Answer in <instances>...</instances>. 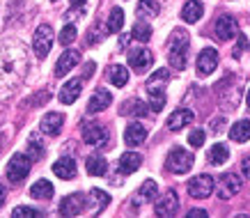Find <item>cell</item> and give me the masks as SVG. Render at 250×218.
Wrapping results in <instances>:
<instances>
[{
  "label": "cell",
  "mask_w": 250,
  "mask_h": 218,
  "mask_svg": "<svg viewBox=\"0 0 250 218\" xmlns=\"http://www.w3.org/2000/svg\"><path fill=\"white\" fill-rule=\"evenodd\" d=\"M124 113H131V115H136V117H149V108L140 99H133V101H129V104L124 106Z\"/></svg>",
  "instance_id": "cell-33"
},
{
  "label": "cell",
  "mask_w": 250,
  "mask_h": 218,
  "mask_svg": "<svg viewBox=\"0 0 250 218\" xmlns=\"http://www.w3.org/2000/svg\"><path fill=\"white\" fill-rule=\"evenodd\" d=\"M209 214H207L205 209H190L188 214H186V218H207Z\"/></svg>",
  "instance_id": "cell-40"
},
{
  "label": "cell",
  "mask_w": 250,
  "mask_h": 218,
  "mask_svg": "<svg viewBox=\"0 0 250 218\" xmlns=\"http://www.w3.org/2000/svg\"><path fill=\"white\" fill-rule=\"evenodd\" d=\"M241 170H243V174H246V177L250 179V156H248V158H243V161H241Z\"/></svg>",
  "instance_id": "cell-41"
},
{
  "label": "cell",
  "mask_w": 250,
  "mask_h": 218,
  "mask_svg": "<svg viewBox=\"0 0 250 218\" xmlns=\"http://www.w3.org/2000/svg\"><path fill=\"white\" fill-rule=\"evenodd\" d=\"M229 158V150L225 147V145H213L211 150H209V154H207V161L211 163V166H223L225 161Z\"/></svg>",
  "instance_id": "cell-29"
},
{
  "label": "cell",
  "mask_w": 250,
  "mask_h": 218,
  "mask_svg": "<svg viewBox=\"0 0 250 218\" xmlns=\"http://www.w3.org/2000/svg\"><path fill=\"white\" fill-rule=\"evenodd\" d=\"M30 196L35 197V200H51V197H53V184L48 179L35 181L30 188Z\"/></svg>",
  "instance_id": "cell-27"
},
{
  "label": "cell",
  "mask_w": 250,
  "mask_h": 218,
  "mask_svg": "<svg viewBox=\"0 0 250 218\" xmlns=\"http://www.w3.org/2000/svg\"><path fill=\"white\" fill-rule=\"evenodd\" d=\"M81 90H83V78L78 76V78H71V81H67V83L62 85V90H60V101L62 104H74L78 97H81Z\"/></svg>",
  "instance_id": "cell-16"
},
{
  "label": "cell",
  "mask_w": 250,
  "mask_h": 218,
  "mask_svg": "<svg viewBox=\"0 0 250 218\" xmlns=\"http://www.w3.org/2000/svg\"><path fill=\"white\" fill-rule=\"evenodd\" d=\"M5 197H7V193H5V188L0 186V207H2V204H5Z\"/></svg>",
  "instance_id": "cell-43"
},
{
  "label": "cell",
  "mask_w": 250,
  "mask_h": 218,
  "mask_svg": "<svg viewBox=\"0 0 250 218\" xmlns=\"http://www.w3.org/2000/svg\"><path fill=\"white\" fill-rule=\"evenodd\" d=\"M216 67H218V51L216 48H202L200 51V55H197V71L202 76H209L216 71Z\"/></svg>",
  "instance_id": "cell-13"
},
{
  "label": "cell",
  "mask_w": 250,
  "mask_h": 218,
  "mask_svg": "<svg viewBox=\"0 0 250 218\" xmlns=\"http://www.w3.org/2000/svg\"><path fill=\"white\" fill-rule=\"evenodd\" d=\"M205 138H207L205 131H202V129H195V131L188 133V145L190 147H202V145H205Z\"/></svg>",
  "instance_id": "cell-38"
},
{
  "label": "cell",
  "mask_w": 250,
  "mask_h": 218,
  "mask_svg": "<svg viewBox=\"0 0 250 218\" xmlns=\"http://www.w3.org/2000/svg\"><path fill=\"white\" fill-rule=\"evenodd\" d=\"M145 140H147V129L140 122H131L129 127H126V131H124V143L129 145V147H138Z\"/></svg>",
  "instance_id": "cell-18"
},
{
  "label": "cell",
  "mask_w": 250,
  "mask_h": 218,
  "mask_svg": "<svg viewBox=\"0 0 250 218\" xmlns=\"http://www.w3.org/2000/svg\"><path fill=\"white\" fill-rule=\"evenodd\" d=\"M241 188H243V184H241V179H239L234 173H225V174H220L218 177L216 193H218L220 200H229V197H234Z\"/></svg>",
  "instance_id": "cell-8"
},
{
  "label": "cell",
  "mask_w": 250,
  "mask_h": 218,
  "mask_svg": "<svg viewBox=\"0 0 250 218\" xmlns=\"http://www.w3.org/2000/svg\"><path fill=\"white\" fill-rule=\"evenodd\" d=\"M106 78H108V83H113L115 87H124V85L129 83V71H126V67H122V65H110L106 69Z\"/></svg>",
  "instance_id": "cell-25"
},
{
  "label": "cell",
  "mask_w": 250,
  "mask_h": 218,
  "mask_svg": "<svg viewBox=\"0 0 250 218\" xmlns=\"http://www.w3.org/2000/svg\"><path fill=\"white\" fill-rule=\"evenodd\" d=\"M140 166H143V156H140L138 152H124L120 156V161H117V168H120L122 174L136 173Z\"/></svg>",
  "instance_id": "cell-19"
},
{
  "label": "cell",
  "mask_w": 250,
  "mask_h": 218,
  "mask_svg": "<svg viewBox=\"0 0 250 218\" xmlns=\"http://www.w3.org/2000/svg\"><path fill=\"white\" fill-rule=\"evenodd\" d=\"M159 196V184L154 179H147L143 181V186L138 191V197H133V204H140V202H154V197Z\"/></svg>",
  "instance_id": "cell-23"
},
{
  "label": "cell",
  "mask_w": 250,
  "mask_h": 218,
  "mask_svg": "<svg viewBox=\"0 0 250 218\" xmlns=\"http://www.w3.org/2000/svg\"><path fill=\"white\" fill-rule=\"evenodd\" d=\"M51 2H55V0H51Z\"/></svg>",
  "instance_id": "cell-46"
},
{
  "label": "cell",
  "mask_w": 250,
  "mask_h": 218,
  "mask_svg": "<svg viewBox=\"0 0 250 218\" xmlns=\"http://www.w3.org/2000/svg\"><path fill=\"white\" fill-rule=\"evenodd\" d=\"M85 204H87V196H83V193H71V196L62 197L60 207H58V214H60V216H78V214L83 211Z\"/></svg>",
  "instance_id": "cell-10"
},
{
  "label": "cell",
  "mask_w": 250,
  "mask_h": 218,
  "mask_svg": "<svg viewBox=\"0 0 250 218\" xmlns=\"http://www.w3.org/2000/svg\"><path fill=\"white\" fill-rule=\"evenodd\" d=\"M136 14L140 19H154V16L159 14V2L156 0H140L136 7Z\"/></svg>",
  "instance_id": "cell-30"
},
{
  "label": "cell",
  "mask_w": 250,
  "mask_h": 218,
  "mask_svg": "<svg viewBox=\"0 0 250 218\" xmlns=\"http://www.w3.org/2000/svg\"><path fill=\"white\" fill-rule=\"evenodd\" d=\"M62 124H64V115H60V113H46L44 117H42V131L48 135L60 133Z\"/></svg>",
  "instance_id": "cell-22"
},
{
  "label": "cell",
  "mask_w": 250,
  "mask_h": 218,
  "mask_svg": "<svg viewBox=\"0 0 250 218\" xmlns=\"http://www.w3.org/2000/svg\"><path fill=\"white\" fill-rule=\"evenodd\" d=\"M229 138H232L234 143H246V140H250V120H239L236 124H232Z\"/></svg>",
  "instance_id": "cell-28"
},
{
  "label": "cell",
  "mask_w": 250,
  "mask_h": 218,
  "mask_svg": "<svg viewBox=\"0 0 250 218\" xmlns=\"http://www.w3.org/2000/svg\"><path fill=\"white\" fill-rule=\"evenodd\" d=\"M243 48H248V39H246V35H239V44H236V48L232 51V55H234V58H239Z\"/></svg>",
  "instance_id": "cell-39"
},
{
  "label": "cell",
  "mask_w": 250,
  "mask_h": 218,
  "mask_svg": "<svg viewBox=\"0 0 250 218\" xmlns=\"http://www.w3.org/2000/svg\"><path fill=\"white\" fill-rule=\"evenodd\" d=\"M122 25H124V9L115 7L110 12V19H108V32H120Z\"/></svg>",
  "instance_id": "cell-34"
},
{
  "label": "cell",
  "mask_w": 250,
  "mask_h": 218,
  "mask_svg": "<svg viewBox=\"0 0 250 218\" xmlns=\"http://www.w3.org/2000/svg\"><path fill=\"white\" fill-rule=\"evenodd\" d=\"M223 122H225V117H220V120H216L211 124V129H213V135H218L220 133V129H223Z\"/></svg>",
  "instance_id": "cell-42"
},
{
  "label": "cell",
  "mask_w": 250,
  "mask_h": 218,
  "mask_svg": "<svg viewBox=\"0 0 250 218\" xmlns=\"http://www.w3.org/2000/svg\"><path fill=\"white\" fill-rule=\"evenodd\" d=\"M193 161H195L193 152H186L184 147H174L166 158V170H170L174 174H184L193 168Z\"/></svg>",
  "instance_id": "cell-4"
},
{
  "label": "cell",
  "mask_w": 250,
  "mask_h": 218,
  "mask_svg": "<svg viewBox=\"0 0 250 218\" xmlns=\"http://www.w3.org/2000/svg\"><path fill=\"white\" fill-rule=\"evenodd\" d=\"M188 46H190V37L188 32L184 30V28H177V30H172V35H170V65H172V69H186V65H188Z\"/></svg>",
  "instance_id": "cell-3"
},
{
  "label": "cell",
  "mask_w": 250,
  "mask_h": 218,
  "mask_svg": "<svg viewBox=\"0 0 250 218\" xmlns=\"http://www.w3.org/2000/svg\"><path fill=\"white\" fill-rule=\"evenodd\" d=\"M30 166H32V158L28 156V154H21V152L14 154L7 163V179L12 181V184L23 181L28 174H30Z\"/></svg>",
  "instance_id": "cell-5"
},
{
  "label": "cell",
  "mask_w": 250,
  "mask_h": 218,
  "mask_svg": "<svg viewBox=\"0 0 250 218\" xmlns=\"http://www.w3.org/2000/svg\"><path fill=\"white\" fill-rule=\"evenodd\" d=\"M154 62V53L149 51V48H133V51H129V67L133 69V71H145L147 67H152Z\"/></svg>",
  "instance_id": "cell-12"
},
{
  "label": "cell",
  "mask_w": 250,
  "mask_h": 218,
  "mask_svg": "<svg viewBox=\"0 0 250 218\" xmlns=\"http://www.w3.org/2000/svg\"><path fill=\"white\" fill-rule=\"evenodd\" d=\"M205 14V5L200 2V0H188L182 9V19L186 23H197Z\"/></svg>",
  "instance_id": "cell-24"
},
{
  "label": "cell",
  "mask_w": 250,
  "mask_h": 218,
  "mask_svg": "<svg viewBox=\"0 0 250 218\" xmlns=\"http://www.w3.org/2000/svg\"><path fill=\"white\" fill-rule=\"evenodd\" d=\"M87 200L92 202V207H97V211H101L104 207H108V202H110V196H108L106 191L92 188L90 193H87Z\"/></svg>",
  "instance_id": "cell-31"
},
{
  "label": "cell",
  "mask_w": 250,
  "mask_h": 218,
  "mask_svg": "<svg viewBox=\"0 0 250 218\" xmlns=\"http://www.w3.org/2000/svg\"><path fill=\"white\" fill-rule=\"evenodd\" d=\"M28 156L32 161H39V158H44V145L39 143V135L32 133L30 140H28Z\"/></svg>",
  "instance_id": "cell-32"
},
{
  "label": "cell",
  "mask_w": 250,
  "mask_h": 218,
  "mask_svg": "<svg viewBox=\"0 0 250 218\" xmlns=\"http://www.w3.org/2000/svg\"><path fill=\"white\" fill-rule=\"evenodd\" d=\"M236 35H239V25H236L234 16H220L218 21H216V37L220 42H229Z\"/></svg>",
  "instance_id": "cell-14"
},
{
  "label": "cell",
  "mask_w": 250,
  "mask_h": 218,
  "mask_svg": "<svg viewBox=\"0 0 250 218\" xmlns=\"http://www.w3.org/2000/svg\"><path fill=\"white\" fill-rule=\"evenodd\" d=\"M83 140L92 147H104L108 143V129L99 122H85L83 124Z\"/></svg>",
  "instance_id": "cell-9"
},
{
  "label": "cell",
  "mask_w": 250,
  "mask_h": 218,
  "mask_svg": "<svg viewBox=\"0 0 250 218\" xmlns=\"http://www.w3.org/2000/svg\"><path fill=\"white\" fill-rule=\"evenodd\" d=\"M113 104V94L108 90H97L92 94L90 104H87V113L94 115V113H101V110H106L108 106Z\"/></svg>",
  "instance_id": "cell-20"
},
{
  "label": "cell",
  "mask_w": 250,
  "mask_h": 218,
  "mask_svg": "<svg viewBox=\"0 0 250 218\" xmlns=\"http://www.w3.org/2000/svg\"><path fill=\"white\" fill-rule=\"evenodd\" d=\"M170 83V71L167 69H156L149 81H147V94H149V104H152L154 113H161L166 108V87Z\"/></svg>",
  "instance_id": "cell-2"
},
{
  "label": "cell",
  "mask_w": 250,
  "mask_h": 218,
  "mask_svg": "<svg viewBox=\"0 0 250 218\" xmlns=\"http://www.w3.org/2000/svg\"><path fill=\"white\" fill-rule=\"evenodd\" d=\"M53 173L60 179H74L76 177V161L71 156H62L53 163Z\"/></svg>",
  "instance_id": "cell-21"
},
{
  "label": "cell",
  "mask_w": 250,
  "mask_h": 218,
  "mask_svg": "<svg viewBox=\"0 0 250 218\" xmlns=\"http://www.w3.org/2000/svg\"><path fill=\"white\" fill-rule=\"evenodd\" d=\"M246 104H248V108H250V90H248V97H246Z\"/></svg>",
  "instance_id": "cell-45"
},
{
  "label": "cell",
  "mask_w": 250,
  "mask_h": 218,
  "mask_svg": "<svg viewBox=\"0 0 250 218\" xmlns=\"http://www.w3.org/2000/svg\"><path fill=\"white\" fill-rule=\"evenodd\" d=\"M177 207H179V197H177V193L174 191H167V193H163L161 196V200H156V204H154V214L159 218H170L177 214Z\"/></svg>",
  "instance_id": "cell-11"
},
{
  "label": "cell",
  "mask_w": 250,
  "mask_h": 218,
  "mask_svg": "<svg viewBox=\"0 0 250 218\" xmlns=\"http://www.w3.org/2000/svg\"><path fill=\"white\" fill-rule=\"evenodd\" d=\"M71 5H74V7H81V5H85V0H71Z\"/></svg>",
  "instance_id": "cell-44"
},
{
  "label": "cell",
  "mask_w": 250,
  "mask_h": 218,
  "mask_svg": "<svg viewBox=\"0 0 250 218\" xmlns=\"http://www.w3.org/2000/svg\"><path fill=\"white\" fill-rule=\"evenodd\" d=\"M28 71V55L19 44H0V92L14 90L21 83V76Z\"/></svg>",
  "instance_id": "cell-1"
},
{
  "label": "cell",
  "mask_w": 250,
  "mask_h": 218,
  "mask_svg": "<svg viewBox=\"0 0 250 218\" xmlns=\"http://www.w3.org/2000/svg\"><path fill=\"white\" fill-rule=\"evenodd\" d=\"M188 196L195 197V200H207L216 191V181H213L211 174H195L193 179L188 181Z\"/></svg>",
  "instance_id": "cell-6"
},
{
  "label": "cell",
  "mask_w": 250,
  "mask_h": 218,
  "mask_svg": "<svg viewBox=\"0 0 250 218\" xmlns=\"http://www.w3.org/2000/svg\"><path fill=\"white\" fill-rule=\"evenodd\" d=\"M51 46H53V28L44 23L39 25L37 32H35V39H32V48H35V55L39 60H44L46 55L51 53Z\"/></svg>",
  "instance_id": "cell-7"
},
{
  "label": "cell",
  "mask_w": 250,
  "mask_h": 218,
  "mask_svg": "<svg viewBox=\"0 0 250 218\" xmlns=\"http://www.w3.org/2000/svg\"><path fill=\"white\" fill-rule=\"evenodd\" d=\"M76 25L74 23H67L64 28H62V32H60V44L62 46H69L71 42H76Z\"/></svg>",
  "instance_id": "cell-37"
},
{
  "label": "cell",
  "mask_w": 250,
  "mask_h": 218,
  "mask_svg": "<svg viewBox=\"0 0 250 218\" xmlns=\"http://www.w3.org/2000/svg\"><path fill=\"white\" fill-rule=\"evenodd\" d=\"M85 168H87V173H90L92 177H104L108 170V161L104 156H99V154H92V156H87V161H85Z\"/></svg>",
  "instance_id": "cell-26"
},
{
  "label": "cell",
  "mask_w": 250,
  "mask_h": 218,
  "mask_svg": "<svg viewBox=\"0 0 250 218\" xmlns=\"http://www.w3.org/2000/svg\"><path fill=\"white\" fill-rule=\"evenodd\" d=\"M78 62H81V53L74 51V48H69V51H64L58 58V62H55V76H64L69 74L71 69L76 67Z\"/></svg>",
  "instance_id": "cell-15"
},
{
  "label": "cell",
  "mask_w": 250,
  "mask_h": 218,
  "mask_svg": "<svg viewBox=\"0 0 250 218\" xmlns=\"http://www.w3.org/2000/svg\"><path fill=\"white\" fill-rule=\"evenodd\" d=\"M12 216L14 218H44V211L32 209V207H16L12 211Z\"/></svg>",
  "instance_id": "cell-36"
},
{
  "label": "cell",
  "mask_w": 250,
  "mask_h": 218,
  "mask_svg": "<svg viewBox=\"0 0 250 218\" xmlns=\"http://www.w3.org/2000/svg\"><path fill=\"white\" fill-rule=\"evenodd\" d=\"M131 35H133L136 42H149V37H152V25L140 21V23L133 25V32H131Z\"/></svg>",
  "instance_id": "cell-35"
},
{
  "label": "cell",
  "mask_w": 250,
  "mask_h": 218,
  "mask_svg": "<svg viewBox=\"0 0 250 218\" xmlns=\"http://www.w3.org/2000/svg\"><path fill=\"white\" fill-rule=\"evenodd\" d=\"M193 120H195V113H193V110L179 108V110H174V113L167 117V129H170V131H182V129H186Z\"/></svg>",
  "instance_id": "cell-17"
}]
</instances>
